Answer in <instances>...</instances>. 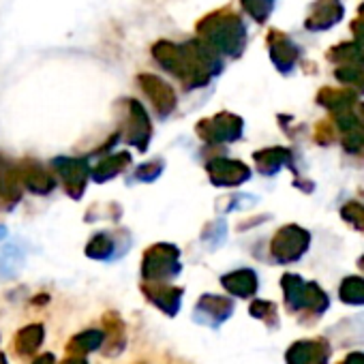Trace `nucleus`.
<instances>
[{
    "label": "nucleus",
    "mask_w": 364,
    "mask_h": 364,
    "mask_svg": "<svg viewBox=\"0 0 364 364\" xmlns=\"http://www.w3.org/2000/svg\"><path fill=\"white\" fill-rule=\"evenodd\" d=\"M341 364H364V353H349Z\"/></svg>",
    "instance_id": "nucleus-2"
},
{
    "label": "nucleus",
    "mask_w": 364,
    "mask_h": 364,
    "mask_svg": "<svg viewBox=\"0 0 364 364\" xmlns=\"http://www.w3.org/2000/svg\"><path fill=\"white\" fill-rule=\"evenodd\" d=\"M328 351L323 343H298L289 351V364H326Z\"/></svg>",
    "instance_id": "nucleus-1"
}]
</instances>
